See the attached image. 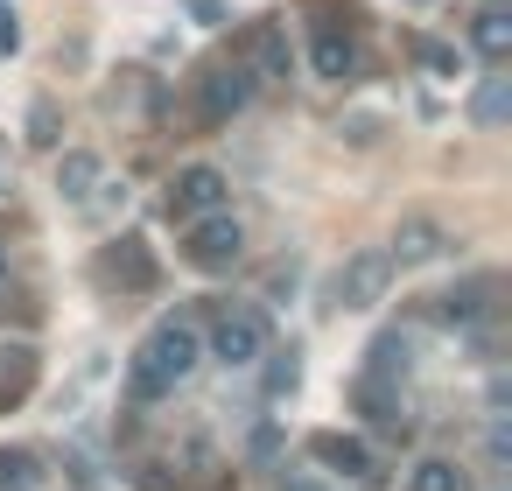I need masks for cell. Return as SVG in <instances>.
<instances>
[{
    "label": "cell",
    "mask_w": 512,
    "mask_h": 491,
    "mask_svg": "<svg viewBox=\"0 0 512 491\" xmlns=\"http://www.w3.org/2000/svg\"><path fill=\"white\" fill-rule=\"evenodd\" d=\"M197 365H204V337H197L190 323H155V330L141 337L134 365H127V393H134V400H162V393H176Z\"/></svg>",
    "instance_id": "1"
},
{
    "label": "cell",
    "mask_w": 512,
    "mask_h": 491,
    "mask_svg": "<svg viewBox=\"0 0 512 491\" xmlns=\"http://www.w3.org/2000/svg\"><path fill=\"white\" fill-rule=\"evenodd\" d=\"M239 253H246V225H239L232 211L190 218V232H183V260H190L197 274H225V267H232Z\"/></svg>",
    "instance_id": "2"
},
{
    "label": "cell",
    "mask_w": 512,
    "mask_h": 491,
    "mask_svg": "<svg viewBox=\"0 0 512 491\" xmlns=\"http://www.w3.org/2000/svg\"><path fill=\"white\" fill-rule=\"evenodd\" d=\"M211 358L218 365H260L267 358V316L253 302H232L218 323H211Z\"/></svg>",
    "instance_id": "3"
},
{
    "label": "cell",
    "mask_w": 512,
    "mask_h": 491,
    "mask_svg": "<svg viewBox=\"0 0 512 491\" xmlns=\"http://www.w3.org/2000/svg\"><path fill=\"white\" fill-rule=\"evenodd\" d=\"M253 71L246 64H218V71H204L197 78V127H225L232 113H246V99H253Z\"/></svg>",
    "instance_id": "4"
},
{
    "label": "cell",
    "mask_w": 512,
    "mask_h": 491,
    "mask_svg": "<svg viewBox=\"0 0 512 491\" xmlns=\"http://www.w3.org/2000/svg\"><path fill=\"white\" fill-rule=\"evenodd\" d=\"M386 281H393L386 246H365V253H351V260L337 267V302H344V309H379V302H386Z\"/></svg>",
    "instance_id": "5"
},
{
    "label": "cell",
    "mask_w": 512,
    "mask_h": 491,
    "mask_svg": "<svg viewBox=\"0 0 512 491\" xmlns=\"http://www.w3.org/2000/svg\"><path fill=\"white\" fill-rule=\"evenodd\" d=\"M211 211H225V176L211 169V162H190V169H176V183H169V218H211Z\"/></svg>",
    "instance_id": "6"
},
{
    "label": "cell",
    "mask_w": 512,
    "mask_h": 491,
    "mask_svg": "<svg viewBox=\"0 0 512 491\" xmlns=\"http://www.w3.org/2000/svg\"><path fill=\"white\" fill-rule=\"evenodd\" d=\"M309 456H316L323 470H337V477L379 484V463H372V449H365L358 435H344V428H316V435H309Z\"/></svg>",
    "instance_id": "7"
},
{
    "label": "cell",
    "mask_w": 512,
    "mask_h": 491,
    "mask_svg": "<svg viewBox=\"0 0 512 491\" xmlns=\"http://www.w3.org/2000/svg\"><path fill=\"white\" fill-rule=\"evenodd\" d=\"M442 246H449V232H442L435 218H400V232H393L386 260H393V267H421V260H435Z\"/></svg>",
    "instance_id": "8"
},
{
    "label": "cell",
    "mask_w": 512,
    "mask_h": 491,
    "mask_svg": "<svg viewBox=\"0 0 512 491\" xmlns=\"http://www.w3.org/2000/svg\"><path fill=\"white\" fill-rule=\"evenodd\" d=\"M309 64H316V78H330V85H351V71H358V43H351V36H337V29H316V43H309Z\"/></svg>",
    "instance_id": "9"
},
{
    "label": "cell",
    "mask_w": 512,
    "mask_h": 491,
    "mask_svg": "<svg viewBox=\"0 0 512 491\" xmlns=\"http://www.w3.org/2000/svg\"><path fill=\"white\" fill-rule=\"evenodd\" d=\"M99 281H120V288H155V260L141 239H120L106 260H99Z\"/></svg>",
    "instance_id": "10"
},
{
    "label": "cell",
    "mask_w": 512,
    "mask_h": 491,
    "mask_svg": "<svg viewBox=\"0 0 512 491\" xmlns=\"http://www.w3.org/2000/svg\"><path fill=\"white\" fill-rule=\"evenodd\" d=\"M491 295H498V281H491V274H477V281L449 288V295L435 302V316H442V323H477V316L491 309Z\"/></svg>",
    "instance_id": "11"
},
{
    "label": "cell",
    "mask_w": 512,
    "mask_h": 491,
    "mask_svg": "<svg viewBox=\"0 0 512 491\" xmlns=\"http://www.w3.org/2000/svg\"><path fill=\"white\" fill-rule=\"evenodd\" d=\"M470 43H477L491 64L512 50V8H505V0H484V8H477V22H470Z\"/></svg>",
    "instance_id": "12"
},
{
    "label": "cell",
    "mask_w": 512,
    "mask_h": 491,
    "mask_svg": "<svg viewBox=\"0 0 512 491\" xmlns=\"http://www.w3.org/2000/svg\"><path fill=\"white\" fill-rule=\"evenodd\" d=\"M57 190H64L71 204H85V197L99 190V155H85V148H71V155L57 162Z\"/></svg>",
    "instance_id": "13"
},
{
    "label": "cell",
    "mask_w": 512,
    "mask_h": 491,
    "mask_svg": "<svg viewBox=\"0 0 512 491\" xmlns=\"http://www.w3.org/2000/svg\"><path fill=\"white\" fill-rule=\"evenodd\" d=\"M505 113H512V78H484L477 99H470V120L477 127H505Z\"/></svg>",
    "instance_id": "14"
},
{
    "label": "cell",
    "mask_w": 512,
    "mask_h": 491,
    "mask_svg": "<svg viewBox=\"0 0 512 491\" xmlns=\"http://www.w3.org/2000/svg\"><path fill=\"white\" fill-rule=\"evenodd\" d=\"M36 484H43L36 449H0V491H36Z\"/></svg>",
    "instance_id": "15"
},
{
    "label": "cell",
    "mask_w": 512,
    "mask_h": 491,
    "mask_svg": "<svg viewBox=\"0 0 512 491\" xmlns=\"http://www.w3.org/2000/svg\"><path fill=\"white\" fill-rule=\"evenodd\" d=\"M246 71H253V78H288V36H281V29H260Z\"/></svg>",
    "instance_id": "16"
},
{
    "label": "cell",
    "mask_w": 512,
    "mask_h": 491,
    "mask_svg": "<svg viewBox=\"0 0 512 491\" xmlns=\"http://www.w3.org/2000/svg\"><path fill=\"white\" fill-rule=\"evenodd\" d=\"M407 491H463V470L449 456H428V463L407 470Z\"/></svg>",
    "instance_id": "17"
},
{
    "label": "cell",
    "mask_w": 512,
    "mask_h": 491,
    "mask_svg": "<svg viewBox=\"0 0 512 491\" xmlns=\"http://www.w3.org/2000/svg\"><path fill=\"white\" fill-rule=\"evenodd\" d=\"M393 372H407V337H400V330L372 337V372H365V379H393Z\"/></svg>",
    "instance_id": "18"
},
{
    "label": "cell",
    "mask_w": 512,
    "mask_h": 491,
    "mask_svg": "<svg viewBox=\"0 0 512 491\" xmlns=\"http://www.w3.org/2000/svg\"><path fill=\"white\" fill-rule=\"evenodd\" d=\"M358 407H365L372 421H386V428L400 421V393H393L386 379H358Z\"/></svg>",
    "instance_id": "19"
},
{
    "label": "cell",
    "mask_w": 512,
    "mask_h": 491,
    "mask_svg": "<svg viewBox=\"0 0 512 491\" xmlns=\"http://www.w3.org/2000/svg\"><path fill=\"white\" fill-rule=\"evenodd\" d=\"M295 386H302V358H295V351H281V358H274V372H267V393L281 400V393H295Z\"/></svg>",
    "instance_id": "20"
},
{
    "label": "cell",
    "mask_w": 512,
    "mask_h": 491,
    "mask_svg": "<svg viewBox=\"0 0 512 491\" xmlns=\"http://www.w3.org/2000/svg\"><path fill=\"white\" fill-rule=\"evenodd\" d=\"M29 141H36V148H57V106H50V99H36V113H29Z\"/></svg>",
    "instance_id": "21"
},
{
    "label": "cell",
    "mask_w": 512,
    "mask_h": 491,
    "mask_svg": "<svg viewBox=\"0 0 512 491\" xmlns=\"http://www.w3.org/2000/svg\"><path fill=\"white\" fill-rule=\"evenodd\" d=\"M421 64H428V71H442V78H449V71H456V50H442V43H421Z\"/></svg>",
    "instance_id": "22"
},
{
    "label": "cell",
    "mask_w": 512,
    "mask_h": 491,
    "mask_svg": "<svg viewBox=\"0 0 512 491\" xmlns=\"http://www.w3.org/2000/svg\"><path fill=\"white\" fill-rule=\"evenodd\" d=\"M183 8H190L204 29H218V22H225V0H183Z\"/></svg>",
    "instance_id": "23"
},
{
    "label": "cell",
    "mask_w": 512,
    "mask_h": 491,
    "mask_svg": "<svg viewBox=\"0 0 512 491\" xmlns=\"http://www.w3.org/2000/svg\"><path fill=\"white\" fill-rule=\"evenodd\" d=\"M22 50V29H15V15H0V57H15Z\"/></svg>",
    "instance_id": "24"
},
{
    "label": "cell",
    "mask_w": 512,
    "mask_h": 491,
    "mask_svg": "<svg viewBox=\"0 0 512 491\" xmlns=\"http://www.w3.org/2000/svg\"><path fill=\"white\" fill-rule=\"evenodd\" d=\"M281 491H323V484H309V477H281Z\"/></svg>",
    "instance_id": "25"
},
{
    "label": "cell",
    "mask_w": 512,
    "mask_h": 491,
    "mask_svg": "<svg viewBox=\"0 0 512 491\" xmlns=\"http://www.w3.org/2000/svg\"><path fill=\"white\" fill-rule=\"evenodd\" d=\"M0 281H8V246H0Z\"/></svg>",
    "instance_id": "26"
}]
</instances>
